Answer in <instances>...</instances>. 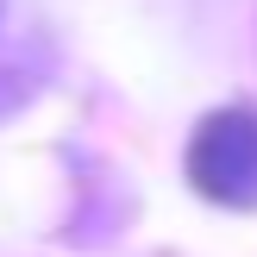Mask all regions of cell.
Here are the masks:
<instances>
[{
	"mask_svg": "<svg viewBox=\"0 0 257 257\" xmlns=\"http://www.w3.org/2000/svg\"><path fill=\"white\" fill-rule=\"evenodd\" d=\"M188 182L220 207H257V113L226 107L207 113L188 138Z\"/></svg>",
	"mask_w": 257,
	"mask_h": 257,
	"instance_id": "cell-1",
	"label": "cell"
}]
</instances>
